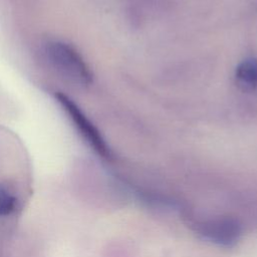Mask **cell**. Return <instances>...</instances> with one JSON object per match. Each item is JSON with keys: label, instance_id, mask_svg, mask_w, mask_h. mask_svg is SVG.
Segmentation results:
<instances>
[{"label": "cell", "instance_id": "1", "mask_svg": "<svg viewBox=\"0 0 257 257\" xmlns=\"http://www.w3.org/2000/svg\"><path fill=\"white\" fill-rule=\"evenodd\" d=\"M46 54L56 70L70 81L87 85L91 81V73L78 52L69 44L51 41L46 46Z\"/></svg>", "mask_w": 257, "mask_h": 257}, {"label": "cell", "instance_id": "2", "mask_svg": "<svg viewBox=\"0 0 257 257\" xmlns=\"http://www.w3.org/2000/svg\"><path fill=\"white\" fill-rule=\"evenodd\" d=\"M55 98L63 107V109L67 112L71 120H73L77 130L86 140V142L91 146V148L101 157L106 159L109 158L110 152L108 147L99 135L98 131L87 119V117L83 114L79 107L67 95L61 92H57L55 94Z\"/></svg>", "mask_w": 257, "mask_h": 257}, {"label": "cell", "instance_id": "3", "mask_svg": "<svg viewBox=\"0 0 257 257\" xmlns=\"http://www.w3.org/2000/svg\"><path fill=\"white\" fill-rule=\"evenodd\" d=\"M236 77L246 88L253 89L257 86V61L247 60L239 65Z\"/></svg>", "mask_w": 257, "mask_h": 257}, {"label": "cell", "instance_id": "4", "mask_svg": "<svg viewBox=\"0 0 257 257\" xmlns=\"http://www.w3.org/2000/svg\"><path fill=\"white\" fill-rule=\"evenodd\" d=\"M16 198L4 187L0 186V216H8L16 208Z\"/></svg>", "mask_w": 257, "mask_h": 257}]
</instances>
